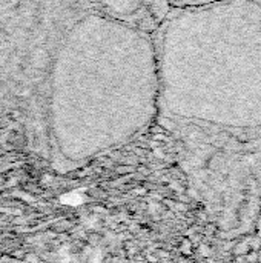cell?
<instances>
[{
  "instance_id": "6da1fadb",
  "label": "cell",
  "mask_w": 261,
  "mask_h": 263,
  "mask_svg": "<svg viewBox=\"0 0 261 263\" xmlns=\"http://www.w3.org/2000/svg\"><path fill=\"white\" fill-rule=\"evenodd\" d=\"M154 37L158 117L231 133L261 131V0L175 8Z\"/></svg>"
},
{
  "instance_id": "7a4b0ae2",
  "label": "cell",
  "mask_w": 261,
  "mask_h": 263,
  "mask_svg": "<svg viewBox=\"0 0 261 263\" xmlns=\"http://www.w3.org/2000/svg\"><path fill=\"white\" fill-rule=\"evenodd\" d=\"M62 133L75 157L122 146L158 116L155 37L140 23L89 11L66 37Z\"/></svg>"
},
{
  "instance_id": "3957f363",
  "label": "cell",
  "mask_w": 261,
  "mask_h": 263,
  "mask_svg": "<svg viewBox=\"0 0 261 263\" xmlns=\"http://www.w3.org/2000/svg\"><path fill=\"white\" fill-rule=\"evenodd\" d=\"M88 5L89 11L102 12L120 20L137 23L148 0H82Z\"/></svg>"
},
{
  "instance_id": "277c9868",
  "label": "cell",
  "mask_w": 261,
  "mask_h": 263,
  "mask_svg": "<svg viewBox=\"0 0 261 263\" xmlns=\"http://www.w3.org/2000/svg\"><path fill=\"white\" fill-rule=\"evenodd\" d=\"M175 8H182V6H195V5H205V3H211V2H217V0H171Z\"/></svg>"
}]
</instances>
